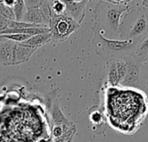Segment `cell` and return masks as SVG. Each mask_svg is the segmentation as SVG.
Wrapping results in <instances>:
<instances>
[{"label": "cell", "instance_id": "603a6c76", "mask_svg": "<svg viewBox=\"0 0 148 142\" xmlns=\"http://www.w3.org/2000/svg\"><path fill=\"white\" fill-rule=\"evenodd\" d=\"M3 3L6 6H8L10 8H13L14 3H15V0H3Z\"/></svg>", "mask_w": 148, "mask_h": 142}, {"label": "cell", "instance_id": "9c48e42d", "mask_svg": "<svg viewBox=\"0 0 148 142\" xmlns=\"http://www.w3.org/2000/svg\"><path fill=\"white\" fill-rule=\"evenodd\" d=\"M50 115H51V121L53 123V127L54 126H73L74 124L72 122H70L63 115L60 105L58 103V102L56 100L52 106H51V109H50Z\"/></svg>", "mask_w": 148, "mask_h": 142}, {"label": "cell", "instance_id": "3957f363", "mask_svg": "<svg viewBox=\"0 0 148 142\" xmlns=\"http://www.w3.org/2000/svg\"><path fill=\"white\" fill-rule=\"evenodd\" d=\"M135 7L123 16L120 29L119 40H135L139 43L148 35V16L144 8Z\"/></svg>", "mask_w": 148, "mask_h": 142}, {"label": "cell", "instance_id": "8fae6325", "mask_svg": "<svg viewBox=\"0 0 148 142\" xmlns=\"http://www.w3.org/2000/svg\"><path fill=\"white\" fill-rule=\"evenodd\" d=\"M51 42V36H50V32L49 33H44V34H40V35H36V36H33L30 38H29L27 41L21 43L20 44L27 46V47H30V48H34L36 49H38L40 47L45 45L46 43Z\"/></svg>", "mask_w": 148, "mask_h": 142}, {"label": "cell", "instance_id": "52a82bcc", "mask_svg": "<svg viewBox=\"0 0 148 142\" xmlns=\"http://www.w3.org/2000/svg\"><path fill=\"white\" fill-rule=\"evenodd\" d=\"M37 49L30 47L22 45L20 43H15L14 51H13V65L22 64L28 62L31 56Z\"/></svg>", "mask_w": 148, "mask_h": 142}, {"label": "cell", "instance_id": "484cf974", "mask_svg": "<svg viewBox=\"0 0 148 142\" xmlns=\"http://www.w3.org/2000/svg\"><path fill=\"white\" fill-rule=\"evenodd\" d=\"M7 39H5L4 37H3V35H0V43H3V42H5Z\"/></svg>", "mask_w": 148, "mask_h": 142}, {"label": "cell", "instance_id": "44dd1931", "mask_svg": "<svg viewBox=\"0 0 148 142\" xmlns=\"http://www.w3.org/2000/svg\"><path fill=\"white\" fill-rule=\"evenodd\" d=\"M10 23H11L10 20H9L6 17L0 15V33L6 30V29H8Z\"/></svg>", "mask_w": 148, "mask_h": 142}, {"label": "cell", "instance_id": "7402d4cb", "mask_svg": "<svg viewBox=\"0 0 148 142\" xmlns=\"http://www.w3.org/2000/svg\"><path fill=\"white\" fill-rule=\"evenodd\" d=\"M141 78L143 83L148 81V62H143L141 66Z\"/></svg>", "mask_w": 148, "mask_h": 142}, {"label": "cell", "instance_id": "6da1fadb", "mask_svg": "<svg viewBox=\"0 0 148 142\" xmlns=\"http://www.w3.org/2000/svg\"><path fill=\"white\" fill-rule=\"evenodd\" d=\"M133 1H101L94 10V24L108 39L120 38L121 18L134 7Z\"/></svg>", "mask_w": 148, "mask_h": 142}, {"label": "cell", "instance_id": "5bb4252c", "mask_svg": "<svg viewBox=\"0 0 148 142\" xmlns=\"http://www.w3.org/2000/svg\"><path fill=\"white\" fill-rule=\"evenodd\" d=\"M116 69H117V74H118L119 84L121 86V83L124 80L127 72V62L125 57L116 59Z\"/></svg>", "mask_w": 148, "mask_h": 142}, {"label": "cell", "instance_id": "4316f807", "mask_svg": "<svg viewBox=\"0 0 148 142\" xmlns=\"http://www.w3.org/2000/svg\"><path fill=\"white\" fill-rule=\"evenodd\" d=\"M146 10V11H147V16H148V9H145Z\"/></svg>", "mask_w": 148, "mask_h": 142}, {"label": "cell", "instance_id": "8992f818", "mask_svg": "<svg viewBox=\"0 0 148 142\" xmlns=\"http://www.w3.org/2000/svg\"><path fill=\"white\" fill-rule=\"evenodd\" d=\"M65 3L64 15L75 20L81 24L84 20L86 14V6L88 1H67L63 0Z\"/></svg>", "mask_w": 148, "mask_h": 142}, {"label": "cell", "instance_id": "cb8c5ba5", "mask_svg": "<svg viewBox=\"0 0 148 142\" xmlns=\"http://www.w3.org/2000/svg\"><path fill=\"white\" fill-rule=\"evenodd\" d=\"M141 89L146 93V95H147V97H148V81H147V82H144L143 87H142V88H141Z\"/></svg>", "mask_w": 148, "mask_h": 142}, {"label": "cell", "instance_id": "e0dca14e", "mask_svg": "<svg viewBox=\"0 0 148 142\" xmlns=\"http://www.w3.org/2000/svg\"><path fill=\"white\" fill-rule=\"evenodd\" d=\"M3 36L5 39L13 41L15 43H23L31 37L30 36L24 35V34H9V35H3Z\"/></svg>", "mask_w": 148, "mask_h": 142}, {"label": "cell", "instance_id": "4fadbf2b", "mask_svg": "<svg viewBox=\"0 0 148 142\" xmlns=\"http://www.w3.org/2000/svg\"><path fill=\"white\" fill-rule=\"evenodd\" d=\"M13 11L15 15L16 22H22L26 12L27 9L23 0H15V3L13 6Z\"/></svg>", "mask_w": 148, "mask_h": 142}, {"label": "cell", "instance_id": "ffe728a7", "mask_svg": "<svg viewBox=\"0 0 148 142\" xmlns=\"http://www.w3.org/2000/svg\"><path fill=\"white\" fill-rule=\"evenodd\" d=\"M102 115L100 112H94V113H91L90 115V121L92 123L95 124V125H98V124H101L102 122Z\"/></svg>", "mask_w": 148, "mask_h": 142}, {"label": "cell", "instance_id": "ba28073f", "mask_svg": "<svg viewBox=\"0 0 148 142\" xmlns=\"http://www.w3.org/2000/svg\"><path fill=\"white\" fill-rule=\"evenodd\" d=\"M15 42L6 40L0 43V63L3 66L13 65V51Z\"/></svg>", "mask_w": 148, "mask_h": 142}, {"label": "cell", "instance_id": "d4e9b609", "mask_svg": "<svg viewBox=\"0 0 148 142\" xmlns=\"http://www.w3.org/2000/svg\"><path fill=\"white\" fill-rule=\"evenodd\" d=\"M75 134H72V135H71V136H70L69 139H68V141H67L66 142H73L74 137H75Z\"/></svg>", "mask_w": 148, "mask_h": 142}, {"label": "cell", "instance_id": "d6986e66", "mask_svg": "<svg viewBox=\"0 0 148 142\" xmlns=\"http://www.w3.org/2000/svg\"><path fill=\"white\" fill-rule=\"evenodd\" d=\"M76 132V127L75 126H74L70 130H69L68 132H66V133H64L60 138H58V139H56V140H54L52 142H66L68 141V139L73 134H75Z\"/></svg>", "mask_w": 148, "mask_h": 142}, {"label": "cell", "instance_id": "2e32d148", "mask_svg": "<svg viewBox=\"0 0 148 142\" xmlns=\"http://www.w3.org/2000/svg\"><path fill=\"white\" fill-rule=\"evenodd\" d=\"M0 15L6 17L10 21H16L13 8L6 6L3 3V0H0Z\"/></svg>", "mask_w": 148, "mask_h": 142}, {"label": "cell", "instance_id": "7a4b0ae2", "mask_svg": "<svg viewBox=\"0 0 148 142\" xmlns=\"http://www.w3.org/2000/svg\"><path fill=\"white\" fill-rule=\"evenodd\" d=\"M94 37L92 43L95 47V53L104 61L111 59H119L130 55H134L139 43L135 40H119L108 39L103 36L95 24L93 25Z\"/></svg>", "mask_w": 148, "mask_h": 142}, {"label": "cell", "instance_id": "ac0fdd59", "mask_svg": "<svg viewBox=\"0 0 148 142\" xmlns=\"http://www.w3.org/2000/svg\"><path fill=\"white\" fill-rule=\"evenodd\" d=\"M24 3H25L27 10L39 9L42 3V1H41V0H26V1H24Z\"/></svg>", "mask_w": 148, "mask_h": 142}, {"label": "cell", "instance_id": "277c9868", "mask_svg": "<svg viewBox=\"0 0 148 142\" xmlns=\"http://www.w3.org/2000/svg\"><path fill=\"white\" fill-rule=\"evenodd\" d=\"M49 28L50 29L51 42L61 43L67 40L72 33L77 31L80 24L65 15L56 16L53 14Z\"/></svg>", "mask_w": 148, "mask_h": 142}, {"label": "cell", "instance_id": "7c38bea8", "mask_svg": "<svg viewBox=\"0 0 148 142\" xmlns=\"http://www.w3.org/2000/svg\"><path fill=\"white\" fill-rule=\"evenodd\" d=\"M108 62V82L113 86H120L118 81V74L116 69V59H111Z\"/></svg>", "mask_w": 148, "mask_h": 142}, {"label": "cell", "instance_id": "5b68a950", "mask_svg": "<svg viewBox=\"0 0 148 142\" xmlns=\"http://www.w3.org/2000/svg\"><path fill=\"white\" fill-rule=\"evenodd\" d=\"M125 59L127 62V72L121 86L142 88L144 84L141 78V66L143 62L135 54L125 56Z\"/></svg>", "mask_w": 148, "mask_h": 142}, {"label": "cell", "instance_id": "9a60e30c", "mask_svg": "<svg viewBox=\"0 0 148 142\" xmlns=\"http://www.w3.org/2000/svg\"><path fill=\"white\" fill-rule=\"evenodd\" d=\"M50 7L54 15L56 16H62L65 13V3L63 1L56 0V1H49Z\"/></svg>", "mask_w": 148, "mask_h": 142}, {"label": "cell", "instance_id": "30bf717a", "mask_svg": "<svg viewBox=\"0 0 148 142\" xmlns=\"http://www.w3.org/2000/svg\"><path fill=\"white\" fill-rule=\"evenodd\" d=\"M22 22L26 23H30V24L40 25V26H43V27H48L40 9L27 10V12H26Z\"/></svg>", "mask_w": 148, "mask_h": 142}]
</instances>
